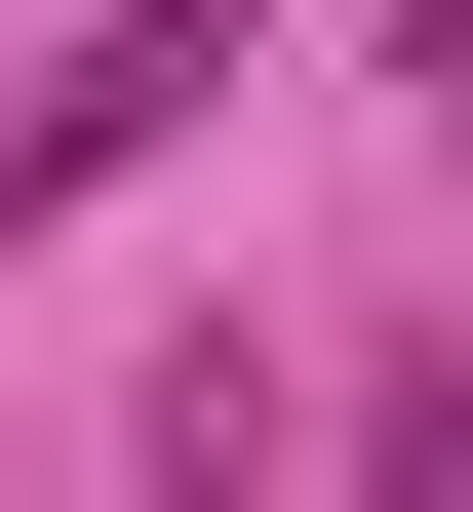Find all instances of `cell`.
Returning <instances> with one entry per match:
<instances>
[{"label":"cell","mask_w":473,"mask_h":512,"mask_svg":"<svg viewBox=\"0 0 473 512\" xmlns=\"http://www.w3.org/2000/svg\"><path fill=\"white\" fill-rule=\"evenodd\" d=\"M237 40H276V0H79V79H40V119H0V237H40V197H119V158L198 119Z\"/></svg>","instance_id":"cell-1"},{"label":"cell","mask_w":473,"mask_h":512,"mask_svg":"<svg viewBox=\"0 0 473 512\" xmlns=\"http://www.w3.org/2000/svg\"><path fill=\"white\" fill-rule=\"evenodd\" d=\"M395 79H434V119H473V0H434V40H395Z\"/></svg>","instance_id":"cell-2"}]
</instances>
